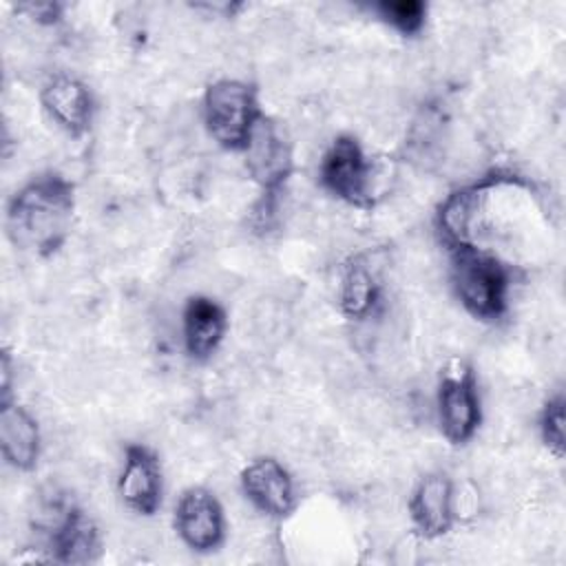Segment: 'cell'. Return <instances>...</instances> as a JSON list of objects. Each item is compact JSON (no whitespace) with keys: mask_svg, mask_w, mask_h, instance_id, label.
Listing matches in <instances>:
<instances>
[{"mask_svg":"<svg viewBox=\"0 0 566 566\" xmlns=\"http://www.w3.org/2000/svg\"><path fill=\"white\" fill-rule=\"evenodd\" d=\"M75 186L57 172L24 184L7 206L4 228L11 243L38 256L55 254L71 232Z\"/></svg>","mask_w":566,"mask_h":566,"instance_id":"obj_1","label":"cell"},{"mask_svg":"<svg viewBox=\"0 0 566 566\" xmlns=\"http://www.w3.org/2000/svg\"><path fill=\"white\" fill-rule=\"evenodd\" d=\"M449 279L460 305L478 321H500L511 301L513 268L493 250H449Z\"/></svg>","mask_w":566,"mask_h":566,"instance_id":"obj_2","label":"cell"},{"mask_svg":"<svg viewBox=\"0 0 566 566\" xmlns=\"http://www.w3.org/2000/svg\"><path fill=\"white\" fill-rule=\"evenodd\" d=\"M208 135L230 153H243L261 119L256 88L241 80H217L208 84L201 102Z\"/></svg>","mask_w":566,"mask_h":566,"instance_id":"obj_3","label":"cell"},{"mask_svg":"<svg viewBox=\"0 0 566 566\" xmlns=\"http://www.w3.org/2000/svg\"><path fill=\"white\" fill-rule=\"evenodd\" d=\"M321 186L352 208L367 210L376 203L374 164L354 135H338L318 161Z\"/></svg>","mask_w":566,"mask_h":566,"instance_id":"obj_4","label":"cell"},{"mask_svg":"<svg viewBox=\"0 0 566 566\" xmlns=\"http://www.w3.org/2000/svg\"><path fill=\"white\" fill-rule=\"evenodd\" d=\"M38 528L44 533L49 557L60 564H88L99 555L95 522L73 502L55 497L40 511Z\"/></svg>","mask_w":566,"mask_h":566,"instance_id":"obj_5","label":"cell"},{"mask_svg":"<svg viewBox=\"0 0 566 566\" xmlns=\"http://www.w3.org/2000/svg\"><path fill=\"white\" fill-rule=\"evenodd\" d=\"M436 405L440 431L451 444H464L475 436L482 422V405L478 380L469 365H455L444 371L438 385Z\"/></svg>","mask_w":566,"mask_h":566,"instance_id":"obj_6","label":"cell"},{"mask_svg":"<svg viewBox=\"0 0 566 566\" xmlns=\"http://www.w3.org/2000/svg\"><path fill=\"white\" fill-rule=\"evenodd\" d=\"M175 531L190 551H217L226 537V515L217 495L203 486L186 489L175 506Z\"/></svg>","mask_w":566,"mask_h":566,"instance_id":"obj_7","label":"cell"},{"mask_svg":"<svg viewBox=\"0 0 566 566\" xmlns=\"http://www.w3.org/2000/svg\"><path fill=\"white\" fill-rule=\"evenodd\" d=\"M243 155L248 175L259 184L263 195H279L294 170L292 146L265 113L256 122Z\"/></svg>","mask_w":566,"mask_h":566,"instance_id":"obj_8","label":"cell"},{"mask_svg":"<svg viewBox=\"0 0 566 566\" xmlns=\"http://www.w3.org/2000/svg\"><path fill=\"white\" fill-rule=\"evenodd\" d=\"M239 484L248 502L268 517L283 520L296 506L294 480L276 458H256L245 464Z\"/></svg>","mask_w":566,"mask_h":566,"instance_id":"obj_9","label":"cell"},{"mask_svg":"<svg viewBox=\"0 0 566 566\" xmlns=\"http://www.w3.org/2000/svg\"><path fill=\"white\" fill-rule=\"evenodd\" d=\"M40 102L51 122L69 137L80 139L88 133L95 115V99L82 80L66 73L49 77L40 91Z\"/></svg>","mask_w":566,"mask_h":566,"instance_id":"obj_10","label":"cell"},{"mask_svg":"<svg viewBox=\"0 0 566 566\" xmlns=\"http://www.w3.org/2000/svg\"><path fill=\"white\" fill-rule=\"evenodd\" d=\"M161 464L146 444H128L124 451V467L117 478V493L122 502L139 513L155 515L161 506Z\"/></svg>","mask_w":566,"mask_h":566,"instance_id":"obj_11","label":"cell"},{"mask_svg":"<svg viewBox=\"0 0 566 566\" xmlns=\"http://www.w3.org/2000/svg\"><path fill=\"white\" fill-rule=\"evenodd\" d=\"M409 517L424 539H438L449 533L455 520L453 482L444 473H427L409 497Z\"/></svg>","mask_w":566,"mask_h":566,"instance_id":"obj_12","label":"cell"},{"mask_svg":"<svg viewBox=\"0 0 566 566\" xmlns=\"http://www.w3.org/2000/svg\"><path fill=\"white\" fill-rule=\"evenodd\" d=\"M228 332L226 310L210 296H190L181 312V336L192 360H208L223 343Z\"/></svg>","mask_w":566,"mask_h":566,"instance_id":"obj_13","label":"cell"},{"mask_svg":"<svg viewBox=\"0 0 566 566\" xmlns=\"http://www.w3.org/2000/svg\"><path fill=\"white\" fill-rule=\"evenodd\" d=\"M0 449L15 471H33L40 460L42 438L35 418L18 402H0Z\"/></svg>","mask_w":566,"mask_h":566,"instance_id":"obj_14","label":"cell"},{"mask_svg":"<svg viewBox=\"0 0 566 566\" xmlns=\"http://www.w3.org/2000/svg\"><path fill=\"white\" fill-rule=\"evenodd\" d=\"M380 303V283L369 268V263L360 256L352 259L343 274L338 285V305L340 312L347 318L363 321L369 318Z\"/></svg>","mask_w":566,"mask_h":566,"instance_id":"obj_15","label":"cell"},{"mask_svg":"<svg viewBox=\"0 0 566 566\" xmlns=\"http://www.w3.org/2000/svg\"><path fill=\"white\" fill-rule=\"evenodd\" d=\"M378 18L405 38H413L424 29L427 4L420 0H382L374 4Z\"/></svg>","mask_w":566,"mask_h":566,"instance_id":"obj_16","label":"cell"},{"mask_svg":"<svg viewBox=\"0 0 566 566\" xmlns=\"http://www.w3.org/2000/svg\"><path fill=\"white\" fill-rule=\"evenodd\" d=\"M539 436L544 447L555 455L564 458V396H551L539 411Z\"/></svg>","mask_w":566,"mask_h":566,"instance_id":"obj_17","label":"cell"},{"mask_svg":"<svg viewBox=\"0 0 566 566\" xmlns=\"http://www.w3.org/2000/svg\"><path fill=\"white\" fill-rule=\"evenodd\" d=\"M29 18H33L38 24H55L62 15V7L55 2H38V4H24L20 7Z\"/></svg>","mask_w":566,"mask_h":566,"instance_id":"obj_18","label":"cell"}]
</instances>
